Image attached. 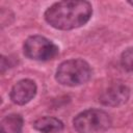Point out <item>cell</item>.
Instances as JSON below:
<instances>
[{"label": "cell", "mask_w": 133, "mask_h": 133, "mask_svg": "<svg viewBox=\"0 0 133 133\" xmlns=\"http://www.w3.org/2000/svg\"><path fill=\"white\" fill-rule=\"evenodd\" d=\"M23 128V118L20 114L6 115L0 123L1 133H21Z\"/></svg>", "instance_id": "obj_8"}, {"label": "cell", "mask_w": 133, "mask_h": 133, "mask_svg": "<svg viewBox=\"0 0 133 133\" xmlns=\"http://www.w3.org/2000/svg\"><path fill=\"white\" fill-rule=\"evenodd\" d=\"M36 94V85L30 79H23L17 82L10 91V99L15 104L25 105Z\"/></svg>", "instance_id": "obj_6"}, {"label": "cell", "mask_w": 133, "mask_h": 133, "mask_svg": "<svg viewBox=\"0 0 133 133\" xmlns=\"http://www.w3.org/2000/svg\"><path fill=\"white\" fill-rule=\"evenodd\" d=\"M33 128L42 133H58L62 130L63 124L58 118L44 116L37 118L33 123Z\"/></svg>", "instance_id": "obj_7"}, {"label": "cell", "mask_w": 133, "mask_h": 133, "mask_svg": "<svg viewBox=\"0 0 133 133\" xmlns=\"http://www.w3.org/2000/svg\"><path fill=\"white\" fill-rule=\"evenodd\" d=\"M73 124L78 133H101L110 127L111 119L103 110L88 109L79 113Z\"/></svg>", "instance_id": "obj_3"}, {"label": "cell", "mask_w": 133, "mask_h": 133, "mask_svg": "<svg viewBox=\"0 0 133 133\" xmlns=\"http://www.w3.org/2000/svg\"><path fill=\"white\" fill-rule=\"evenodd\" d=\"M91 76L89 64L83 59H70L59 64L55 78L58 83L66 86H77L85 83Z\"/></svg>", "instance_id": "obj_2"}, {"label": "cell", "mask_w": 133, "mask_h": 133, "mask_svg": "<svg viewBox=\"0 0 133 133\" xmlns=\"http://www.w3.org/2000/svg\"><path fill=\"white\" fill-rule=\"evenodd\" d=\"M91 14L92 8L87 1H60L45 11V20L56 29L71 30L86 24Z\"/></svg>", "instance_id": "obj_1"}, {"label": "cell", "mask_w": 133, "mask_h": 133, "mask_svg": "<svg viewBox=\"0 0 133 133\" xmlns=\"http://www.w3.org/2000/svg\"><path fill=\"white\" fill-rule=\"evenodd\" d=\"M130 97L129 87L122 83L115 82L109 85L99 97V102L105 106H119L128 101Z\"/></svg>", "instance_id": "obj_5"}, {"label": "cell", "mask_w": 133, "mask_h": 133, "mask_svg": "<svg viewBox=\"0 0 133 133\" xmlns=\"http://www.w3.org/2000/svg\"><path fill=\"white\" fill-rule=\"evenodd\" d=\"M121 63L126 71L133 72V47L128 48L122 53Z\"/></svg>", "instance_id": "obj_9"}, {"label": "cell", "mask_w": 133, "mask_h": 133, "mask_svg": "<svg viewBox=\"0 0 133 133\" xmlns=\"http://www.w3.org/2000/svg\"><path fill=\"white\" fill-rule=\"evenodd\" d=\"M128 3H129V4H131V5H133V1H129Z\"/></svg>", "instance_id": "obj_10"}, {"label": "cell", "mask_w": 133, "mask_h": 133, "mask_svg": "<svg viewBox=\"0 0 133 133\" xmlns=\"http://www.w3.org/2000/svg\"><path fill=\"white\" fill-rule=\"evenodd\" d=\"M24 54L33 60H50L58 54V47L42 35L29 36L24 43Z\"/></svg>", "instance_id": "obj_4"}]
</instances>
